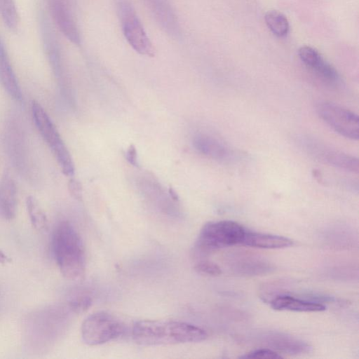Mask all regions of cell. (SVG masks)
I'll list each match as a JSON object with an SVG mask.
<instances>
[{
    "mask_svg": "<svg viewBox=\"0 0 359 359\" xmlns=\"http://www.w3.org/2000/svg\"><path fill=\"white\" fill-rule=\"evenodd\" d=\"M132 336L139 345L157 346L198 342L208 334L203 329L184 322L144 320L135 323Z\"/></svg>",
    "mask_w": 359,
    "mask_h": 359,
    "instance_id": "1",
    "label": "cell"
},
{
    "mask_svg": "<svg viewBox=\"0 0 359 359\" xmlns=\"http://www.w3.org/2000/svg\"><path fill=\"white\" fill-rule=\"evenodd\" d=\"M52 249L60 273L69 280L81 278L86 270V255L81 238L67 221L60 222L52 237Z\"/></svg>",
    "mask_w": 359,
    "mask_h": 359,
    "instance_id": "2",
    "label": "cell"
},
{
    "mask_svg": "<svg viewBox=\"0 0 359 359\" xmlns=\"http://www.w3.org/2000/svg\"><path fill=\"white\" fill-rule=\"evenodd\" d=\"M31 111L36 128L53 154L62 172L66 176L72 177L74 175V163L56 126L37 101L32 102Z\"/></svg>",
    "mask_w": 359,
    "mask_h": 359,
    "instance_id": "3",
    "label": "cell"
},
{
    "mask_svg": "<svg viewBox=\"0 0 359 359\" xmlns=\"http://www.w3.org/2000/svg\"><path fill=\"white\" fill-rule=\"evenodd\" d=\"M246 229L231 220L210 222L201 229L195 244L198 252L207 254L218 249L241 244Z\"/></svg>",
    "mask_w": 359,
    "mask_h": 359,
    "instance_id": "4",
    "label": "cell"
},
{
    "mask_svg": "<svg viewBox=\"0 0 359 359\" xmlns=\"http://www.w3.org/2000/svg\"><path fill=\"white\" fill-rule=\"evenodd\" d=\"M123 35L130 46L142 55L154 57L155 48L128 0H115Z\"/></svg>",
    "mask_w": 359,
    "mask_h": 359,
    "instance_id": "5",
    "label": "cell"
},
{
    "mask_svg": "<svg viewBox=\"0 0 359 359\" xmlns=\"http://www.w3.org/2000/svg\"><path fill=\"white\" fill-rule=\"evenodd\" d=\"M124 324L116 316L105 311L88 316L81 325V337L90 346L102 344L114 340L125 332Z\"/></svg>",
    "mask_w": 359,
    "mask_h": 359,
    "instance_id": "6",
    "label": "cell"
},
{
    "mask_svg": "<svg viewBox=\"0 0 359 359\" xmlns=\"http://www.w3.org/2000/svg\"><path fill=\"white\" fill-rule=\"evenodd\" d=\"M19 120H8L5 130V146L11 161L23 176L32 177V160L24 128Z\"/></svg>",
    "mask_w": 359,
    "mask_h": 359,
    "instance_id": "7",
    "label": "cell"
},
{
    "mask_svg": "<svg viewBox=\"0 0 359 359\" xmlns=\"http://www.w3.org/2000/svg\"><path fill=\"white\" fill-rule=\"evenodd\" d=\"M316 111L321 119L340 135L357 140L359 137V119L354 112L331 102H320Z\"/></svg>",
    "mask_w": 359,
    "mask_h": 359,
    "instance_id": "8",
    "label": "cell"
},
{
    "mask_svg": "<svg viewBox=\"0 0 359 359\" xmlns=\"http://www.w3.org/2000/svg\"><path fill=\"white\" fill-rule=\"evenodd\" d=\"M302 144L307 152L318 160L347 172H358L357 158L313 140H306Z\"/></svg>",
    "mask_w": 359,
    "mask_h": 359,
    "instance_id": "9",
    "label": "cell"
},
{
    "mask_svg": "<svg viewBox=\"0 0 359 359\" xmlns=\"http://www.w3.org/2000/svg\"><path fill=\"white\" fill-rule=\"evenodd\" d=\"M39 27L45 53L55 76L65 90L64 72L60 46L49 21L43 13L39 15Z\"/></svg>",
    "mask_w": 359,
    "mask_h": 359,
    "instance_id": "10",
    "label": "cell"
},
{
    "mask_svg": "<svg viewBox=\"0 0 359 359\" xmlns=\"http://www.w3.org/2000/svg\"><path fill=\"white\" fill-rule=\"evenodd\" d=\"M50 13L57 28L72 43L79 45L81 36L67 0H48Z\"/></svg>",
    "mask_w": 359,
    "mask_h": 359,
    "instance_id": "11",
    "label": "cell"
},
{
    "mask_svg": "<svg viewBox=\"0 0 359 359\" xmlns=\"http://www.w3.org/2000/svg\"><path fill=\"white\" fill-rule=\"evenodd\" d=\"M260 338L262 342L271 349L283 353L297 355L309 353L312 350L306 342L283 332L269 331L262 334Z\"/></svg>",
    "mask_w": 359,
    "mask_h": 359,
    "instance_id": "12",
    "label": "cell"
},
{
    "mask_svg": "<svg viewBox=\"0 0 359 359\" xmlns=\"http://www.w3.org/2000/svg\"><path fill=\"white\" fill-rule=\"evenodd\" d=\"M298 55L303 63L319 77L332 84L339 82V76L337 71L316 49L304 46L298 50Z\"/></svg>",
    "mask_w": 359,
    "mask_h": 359,
    "instance_id": "13",
    "label": "cell"
},
{
    "mask_svg": "<svg viewBox=\"0 0 359 359\" xmlns=\"http://www.w3.org/2000/svg\"><path fill=\"white\" fill-rule=\"evenodd\" d=\"M0 83L15 101L21 103L23 96L4 41L0 36Z\"/></svg>",
    "mask_w": 359,
    "mask_h": 359,
    "instance_id": "14",
    "label": "cell"
},
{
    "mask_svg": "<svg viewBox=\"0 0 359 359\" xmlns=\"http://www.w3.org/2000/svg\"><path fill=\"white\" fill-rule=\"evenodd\" d=\"M17 211V187L13 179L5 173L0 179V217L13 219Z\"/></svg>",
    "mask_w": 359,
    "mask_h": 359,
    "instance_id": "15",
    "label": "cell"
},
{
    "mask_svg": "<svg viewBox=\"0 0 359 359\" xmlns=\"http://www.w3.org/2000/svg\"><path fill=\"white\" fill-rule=\"evenodd\" d=\"M271 306L278 311H291L297 312H320L326 306L320 302L297 298L292 296L278 295L270 302Z\"/></svg>",
    "mask_w": 359,
    "mask_h": 359,
    "instance_id": "16",
    "label": "cell"
},
{
    "mask_svg": "<svg viewBox=\"0 0 359 359\" xmlns=\"http://www.w3.org/2000/svg\"><path fill=\"white\" fill-rule=\"evenodd\" d=\"M155 19L170 34L178 35V22L170 5L167 0H144Z\"/></svg>",
    "mask_w": 359,
    "mask_h": 359,
    "instance_id": "17",
    "label": "cell"
},
{
    "mask_svg": "<svg viewBox=\"0 0 359 359\" xmlns=\"http://www.w3.org/2000/svg\"><path fill=\"white\" fill-rule=\"evenodd\" d=\"M193 145L201 154L215 160H229L232 156L231 151L228 147L208 135L200 134L195 136Z\"/></svg>",
    "mask_w": 359,
    "mask_h": 359,
    "instance_id": "18",
    "label": "cell"
},
{
    "mask_svg": "<svg viewBox=\"0 0 359 359\" xmlns=\"http://www.w3.org/2000/svg\"><path fill=\"white\" fill-rule=\"evenodd\" d=\"M230 266L234 273L245 276L262 275L273 270L265 259L248 255L235 257Z\"/></svg>",
    "mask_w": 359,
    "mask_h": 359,
    "instance_id": "19",
    "label": "cell"
},
{
    "mask_svg": "<svg viewBox=\"0 0 359 359\" xmlns=\"http://www.w3.org/2000/svg\"><path fill=\"white\" fill-rule=\"evenodd\" d=\"M241 245L266 249L288 248L293 241L284 236L246 230Z\"/></svg>",
    "mask_w": 359,
    "mask_h": 359,
    "instance_id": "20",
    "label": "cell"
},
{
    "mask_svg": "<svg viewBox=\"0 0 359 359\" xmlns=\"http://www.w3.org/2000/svg\"><path fill=\"white\" fill-rule=\"evenodd\" d=\"M26 208L32 226L39 231L48 230V218L43 210L34 197L29 196L27 198Z\"/></svg>",
    "mask_w": 359,
    "mask_h": 359,
    "instance_id": "21",
    "label": "cell"
},
{
    "mask_svg": "<svg viewBox=\"0 0 359 359\" xmlns=\"http://www.w3.org/2000/svg\"><path fill=\"white\" fill-rule=\"evenodd\" d=\"M264 20L271 32L279 37L287 34L290 29L289 22L282 13L278 11H269L265 13Z\"/></svg>",
    "mask_w": 359,
    "mask_h": 359,
    "instance_id": "22",
    "label": "cell"
},
{
    "mask_svg": "<svg viewBox=\"0 0 359 359\" xmlns=\"http://www.w3.org/2000/svg\"><path fill=\"white\" fill-rule=\"evenodd\" d=\"M0 16L11 31L18 29L19 15L15 0H0Z\"/></svg>",
    "mask_w": 359,
    "mask_h": 359,
    "instance_id": "23",
    "label": "cell"
},
{
    "mask_svg": "<svg viewBox=\"0 0 359 359\" xmlns=\"http://www.w3.org/2000/svg\"><path fill=\"white\" fill-rule=\"evenodd\" d=\"M240 358H280L282 355L271 348H263L252 350L239 357Z\"/></svg>",
    "mask_w": 359,
    "mask_h": 359,
    "instance_id": "24",
    "label": "cell"
},
{
    "mask_svg": "<svg viewBox=\"0 0 359 359\" xmlns=\"http://www.w3.org/2000/svg\"><path fill=\"white\" fill-rule=\"evenodd\" d=\"M195 269L201 274L208 276H218L222 273L220 267L215 263L210 261H201L198 262L195 265Z\"/></svg>",
    "mask_w": 359,
    "mask_h": 359,
    "instance_id": "25",
    "label": "cell"
},
{
    "mask_svg": "<svg viewBox=\"0 0 359 359\" xmlns=\"http://www.w3.org/2000/svg\"><path fill=\"white\" fill-rule=\"evenodd\" d=\"M91 304V299L85 295L76 296L69 302L70 309L76 313L85 311Z\"/></svg>",
    "mask_w": 359,
    "mask_h": 359,
    "instance_id": "26",
    "label": "cell"
},
{
    "mask_svg": "<svg viewBox=\"0 0 359 359\" xmlns=\"http://www.w3.org/2000/svg\"><path fill=\"white\" fill-rule=\"evenodd\" d=\"M69 190L74 198L78 200L81 198V187L76 180L72 179L69 180Z\"/></svg>",
    "mask_w": 359,
    "mask_h": 359,
    "instance_id": "27",
    "label": "cell"
},
{
    "mask_svg": "<svg viewBox=\"0 0 359 359\" xmlns=\"http://www.w3.org/2000/svg\"><path fill=\"white\" fill-rule=\"evenodd\" d=\"M127 161L135 166L137 165V151L134 145L131 144L126 152Z\"/></svg>",
    "mask_w": 359,
    "mask_h": 359,
    "instance_id": "28",
    "label": "cell"
},
{
    "mask_svg": "<svg viewBox=\"0 0 359 359\" xmlns=\"http://www.w3.org/2000/svg\"><path fill=\"white\" fill-rule=\"evenodd\" d=\"M169 192H170L171 196L172 197V198H174L175 200L177 199V195L176 192L172 188H170Z\"/></svg>",
    "mask_w": 359,
    "mask_h": 359,
    "instance_id": "29",
    "label": "cell"
}]
</instances>
